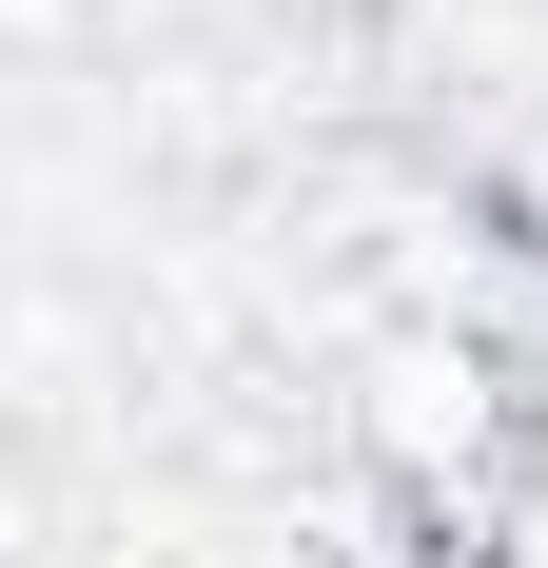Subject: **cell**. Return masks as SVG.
I'll list each match as a JSON object with an SVG mask.
<instances>
[{"mask_svg": "<svg viewBox=\"0 0 548 568\" xmlns=\"http://www.w3.org/2000/svg\"><path fill=\"white\" fill-rule=\"evenodd\" d=\"M118 0H0V59H59V40H99Z\"/></svg>", "mask_w": 548, "mask_h": 568, "instance_id": "2", "label": "cell"}, {"mask_svg": "<svg viewBox=\"0 0 548 568\" xmlns=\"http://www.w3.org/2000/svg\"><path fill=\"white\" fill-rule=\"evenodd\" d=\"M333 412H353L373 490L412 510V549H432V568H490L509 490H529V373H509L490 314H373Z\"/></svg>", "mask_w": 548, "mask_h": 568, "instance_id": "1", "label": "cell"}]
</instances>
